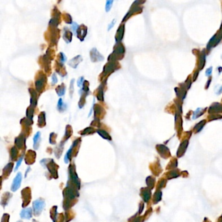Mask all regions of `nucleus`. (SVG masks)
<instances>
[{
  "label": "nucleus",
  "mask_w": 222,
  "mask_h": 222,
  "mask_svg": "<svg viewBox=\"0 0 222 222\" xmlns=\"http://www.w3.org/2000/svg\"><path fill=\"white\" fill-rule=\"evenodd\" d=\"M124 52H125V49L123 45L121 43L115 45V48L113 53L108 57V61H116L118 59H121L123 57Z\"/></svg>",
  "instance_id": "obj_1"
},
{
  "label": "nucleus",
  "mask_w": 222,
  "mask_h": 222,
  "mask_svg": "<svg viewBox=\"0 0 222 222\" xmlns=\"http://www.w3.org/2000/svg\"><path fill=\"white\" fill-rule=\"evenodd\" d=\"M45 207V202L43 199H37L33 203V207L34 214L35 216H39L42 212Z\"/></svg>",
  "instance_id": "obj_2"
},
{
  "label": "nucleus",
  "mask_w": 222,
  "mask_h": 222,
  "mask_svg": "<svg viewBox=\"0 0 222 222\" xmlns=\"http://www.w3.org/2000/svg\"><path fill=\"white\" fill-rule=\"evenodd\" d=\"M46 80V76L43 73H40L38 75L37 78L35 81V87H36L37 91L38 92H41L42 89H44L45 85Z\"/></svg>",
  "instance_id": "obj_3"
},
{
  "label": "nucleus",
  "mask_w": 222,
  "mask_h": 222,
  "mask_svg": "<svg viewBox=\"0 0 222 222\" xmlns=\"http://www.w3.org/2000/svg\"><path fill=\"white\" fill-rule=\"evenodd\" d=\"M90 57L92 62H97V61H102L104 59V56L97 50L96 48H93L90 51Z\"/></svg>",
  "instance_id": "obj_4"
},
{
  "label": "nucleus",
  "mask_w": 222,
  "mask_h": 222,
  "mask_svg": "<svg viewBox=\"0 0 222 222\" xmlns=\"http://www.w3.org/2000/svg\"><path fill=\"white\" fill-rule=\"evenodd\" d=\"M115 68H117L118 69V67H117L116 61H110L104 67L102 74H104V76H106V75L111 74L114 70H115Z\"/></svg>",
  "instance_id": "obj_5"
},
{
  "label": "nucleus",
  "mask_w": 222,
  "mask_h": 222,
  "mask_svg": "<svg viewBox=\"0 0 222 222\" xmlns=\"http://www.w3.org/2000/svg\"><path fill=\"white\" fill-rule=\"evenodd\" d=\"M87 33V27L85 25H81L80 26H79L78 29H77V38L81 41H83L85 39V36H86Z\"/></svg>",
  "instance_id": "obj_6"
},
{
  "label": "nucleus",
  "mask_w": 222,
  "mask_h": 222,
  "mask_svg": "<svg viewBox=\"0 0 222 222\" xmlns=\"http://www.w3.org/2000/svg\"><path fill=\"white\" fill-rule=\"evenodd\" d=\"M21 182H22V174L21 173H18L13 181L11 186V190L13 191H15L18 190L20 186Z\"/></svg>",
  "instance_id": "obj_7"
},
{
  "label": "nucleus",
  "mask_w": 222,
  "mask_h": 222,
  "mask_svg": "<svg viewBox=\"0 0 222 222\" xmlns=\"http://www.w3.org/2000/svg\"><path fill=\"white\" fill-rule=\"evenodd\" d=\"M83 58L81 56H77L76 57H74V58L70 59L69 61L68 64L70 67L74 68V69H76L77 67V65L80 63L81 61H82Z\"/></svg>",
  "instance_id": "obj_8"
},
{
  "label": "nucleus",
  "mask_w": 222,
  "mask_h": 222,
  "mask_svg": "<svg viewBox=\"0 0 222 222\" xmlns=\"http://www.w3.org/2000/svg\"><path fill=\"white\" fill-rule=\"evenodd\" d=\"M124 25H121L120 27H119V29H117V31L116 35L115 37V41L117 43H119L123 39V36H124Z\"/></svg>",
  "instance_id": "obj_9"
},
{
  "label": "nucleus",
  "mask_w": 222,
  "mask_h": 222,
  "mask_svg": "<svg viewBox=\"0 0 222 222\" xmlns=\"http://www.w3.org/2000/svg\"><path fill=\"white\" fill-rule=\"evenodd\" d=\"M30 94H31V100H30V103H31V106L33 107H35L37 106V92L33 89H29Z\"/></svg>",
  "instance_id": "obj_10"
},
{
  "label": "nucleus",
  "mask_w": 222,
  "mask_h": 222,
  "mask_svg": "<svg viewBox=\"0 0 222 222\" xmlns=\"http://www.w3.org/2000/svg\"><path fill=\"white\" fill-rule=\"evenodd\" d=\"M32 216V209L31 208H27L23 209L20 212V217L23 219L29 220Z\"/></svg>",
  "instance_id": "obj_11"
},
{
  "label": "nucleus",
  "mask_w": 222,
  "mask_h": 222,
  "mask_svg": "<svg viewBox=\"0 0 222 222\" xmlns=\"http://www.w3.org/2000/svg\"><path fill=\"white\" fill-rule=\"evenodd\" d=\"M72 37H73V33L67 27H65L63 31V37L65 41L67 43H70L72 40Z\"/></svg>",
  "instance_id": "obj_12"
},
{
  "label": "nucleus",
  "mask_w": 222,
  "mask_h": 222,
  "mask_svg": "<svg viewBox=\"0 0 222 222\" xmlns=\"http://www.w3.org/2000/svg\"><path fill=\"white\" fill-rule=\"evenodd\" d=\"M25 142H26V137L23 135H20L19 137L15 139V144L16 145L17 147L19 148L25 146Z\"/></svg>",
  "instance_id": "obj_13"
},
{
  "label": "nucleus",
  "mask_w": 222,
  "mask_h": 222,
  "mask_svg": "<svg viewBox=\"0 0 222 222\" xmlns=\"http://www.w3.org/2000/svg\"><path fill=\"white\" fill-rule=\"evenodd\" d=\"M38 125L39 127H43L46 125V115L45 112H41L39 115L38 119Z\"/></svg>",
  "instance_id": "obj_14"
},
{
  "label": "nucleus",
  "mask_w": 222,
  "mask_h": 222,
  "mask_svg": "<svg viewBox=\"0 0 222 222\" xmlns=\"http://www.w3.org/2000/svg\"><path fill=\"white\" fill-rule=\"evenodd\" d=\"M40 132H37L36 134L33 137V141H34V148L35 149H37L39 146V143H40Z\"/></svg>",
  "instance_id": "obj_15"
},
{
  "label": "nucleus",
  "mask_w": 222,
  "mask_h": 222,
  "mask_svg": "<svg viewBox=\"0 0 222 222\" xmlns=\"http://www.w3.org/2000/svg\"><path fill=\"white\" fill-rule=\"evenodd\" d=\"M97 133H98V134L101 136V137H103V138L105 139V140H111V136H110V134H109L106 131L104 130H97Z\"/></svg>",
  "instance_id": "obj_16"
},
{
  "label": "nucleus",
  "mask_w": 222,
  "mask_h": 222,
  "mask_svg": "<svg viewBox=\"0 0 222 222\" xmlns=\"http://www.w3.org/2000/svg\"><path fill=\"white\" fill-rule=\"evenodd\" d=\"M66 91V89H65V85L63 83H62L61 85H59L57 88H56V92H57V94L59 97L64 95Z\"/></svg>",
  "instance_id": "obj_17"
},
{
  "label": "nucleus",
  "mask_w": 222,
  "mask_h": 222,
  "mask_svg": "<svg viewBox=\"0 0 222 222\" xmlns=\"http://www.w3.org/2000/svg\"><path fill=\"white\" fill-rule=\"evenodd\" d=\"M97 98L98 100L103 101L104 100V90H103V85L101 84L98 88V94H97Z\"/></svg>",
  "instance_id": "obj_18"
},
{
  "label": "nucleus",
  "mask_w": 222,
  "mask_h": 222,
  "mask_svg": "<svg viewBox=\"0 0 222 222\" xmlns=\"http://www.w3.org/2000/svg\"><path fill=\"white\" fill-rule=\"evenodd\" d=\"M33 112H34V107L32 106H30L27 108V111H26V115H27V119H29L32 122L33 121Z\"/></svg>",
  "instance_id": "obj_19"
},
{
  "label": "nucleus",
  "mask_w": 222,
  "mask_h": 222,
  "mask_svg": "<svg viewBox=\"0 0 222 222\" xmlns=\"http://www.w3.org/2000/svg\"><path fill=\"white\" fill-rule=\"evenodd\" d=\"M57 110H58L59 111H61V112H62V111H63L64 110H66L67 106L66 104H64L63 100L61 99V98H59V99L58 102H57Z\"/></svg>",
  "instance_id": "obj_20"
},
{
  "label": "nucleus",
  "mask_w": 222,
  "mask_h": 222,
  "mask_svg": "<svg viewBox=\"0 0 222 222\" xmlns=\"http://www.w3.org/2000/svg\"><path fill=\"white\" fill-rule=\"evenodd\" d=\"M66 60H67L66 56H65L63 53H62V52L59 53V63H58L59 65L60 66L63 67V66L64 63H65V62L66 61Z\"/></svg>",
  "instance_id": "obj_21"
},
{
  "label": "nucleus",
  "mask_w": 222,
  "mask_h": 222,
  "mask_svg": "<svg viewBox=\"0 0 222 222\" xmlns=\"http://www.w3.org/2000/svg\"><path fill=\"white\" fill-rule=\"evenodd\" d=\"M94 117H95V119H97V117H99V115H101L102 112V107L101 106H98V105H96L94 107Z\"/></svg>",
  "instance_id": "obj_22"
},
{
  "label": "nucleus",
  "mask_w": 222,
  "mask_h": 222,
  "mask_svg": "<svg viewBox=\"0 0 222 222\" xmlns=\"http://www.w3.org/2000/svg\"><path fill=\"white\" fill-rule=\"evenodd\" d=\"M72 134V128L70 126L68 125L67 126L66 128V132H65V137H66V140L69 139L70 137Z\"/></svg>",
  "instance_id": "obj_23"
},
{
  "label": "nucleus",
  "mask_w": 222,
  "mask_h": 222,
  "mask_svg": "<svg viewBox=\"0 0 222 222\" xmlns=\"http://www.w3.org/2000/svg\"><path fill=\"white\" fill-rule=\"evenodd\" d=\"M94 132V128H92V127H88V128H85L84 130H83L81 134L82 135H85V134H90Z\"/></svg>",
  "instance_id": "obj_24"
},
{
  "label": "nucleus",
  "mask_w": 222,
  "mask_h": 222,
  "mask_svg": "<svg viewBox=\"0 0 222 222\" xmlns=\"http://www.w3.org/2000/svg\"><path fill=\"white\" fill-rule=\"evenodd\" d=\"M113 3V1H106V7H105V9H106V12H109L111 9V8L112 7V4Z\"/></svg>",
  "instance_id": "obj_25"
},
{
  "label": "nucleus",
  "mask_w": 222,
  "mask_h": 222,
  "mask_svg": "<svg viewBox=\"0 0 222 222\" xmlns=\"http://www.w3.org/2000/svg\"><path fill=\"white\" fill-rule=\"evenodd\" d=\"M64 20H65L66 23H73V22H72V18L69 14H65V15H64Z\"/></svg>",
  "instance_id": "obj_26"
},
{
  "label": "nucleus",
  "mask_w": 222,
  "mask_h": 222,
  "mask_svg": "<svg viewBox=\"0 0 222 222\" xmlns=\"http://www.w3.org/2000/svg\"><path fill=\"white\" fill-rule=\"evenodd\" d=\"M83 83H84V77H83V76L79 77L78 80H77V86H78L79 87H81L83 86Z\"/></svg>",
  "instance_id": "obj_27"
},
{
  "label": "nucleus",
  "mask_w": 222,
  "mask_h": 222,
  "mask_svg": "<svg viewBox=\"0 0 222 222\" xmlns=\"http://www.w3.org/2000/svg\"><path fill=\"white\" fill-rule=\"evenodd\" d=\"M17 155V150L15 147H13L11 149V158L13 160H14Z\"/></svg>",
  "instance_id": "obj_28"
},
{
  "label": "nucleus",
  "mask_w": 222,
  "mask_h": 222,
  "mask_svg": "<svg viewBox=\"0 0 222 222\" xmlns=\"http://www.w3.org/2000/svg\"><path fill=\"white\" fill-rule=\"evenodd\" d=\"M74 79L72 80L71 81H70V97H72V95H73V92H74Z\"/></svg>",
  "instance_id": "obj_29"
},
{
  "label": "nucleus",
  "mask_w": 222,
  "mask_h": 222,
  "mask_svg": "<svg viewBox=\"0 0 222 222\" xmlns=\"http://www.w3.org/2000/svg\"><path fill=\"white\" fill-rule=\"evenodd\" d=\"M79 26L77 25V23H76V22H73V23H72V26H71V28L72 29H73V32L76 33V31H77V29H78Z\"/></svg>",
  "instance_id": "obj_30"
},
{
  "label": "nucleus",
  "mask_w": 222,
  "mask_h": 222,
  "mask_svg": "<svg viewBox=\"0 0 222 222\" xmlns=\"http://www.w3.org/2000/svg\"><path fill=\"white\" fill-rule=\"evenodd\" d=\"M116 23V20L115 19H113L112 20V22H111V23H110V24H109V26H108V28H107V30H108V31H110V30H111V29L113 28V26H114V25H115V23Z\"/></svg>",
  "instance_id": "obj_31"
},
{
  "label": "nucleus",
  "mask_w": 222,
  "mask_h": 222,
  "mask_svg": "<svg viewBox=\"0 0 222 222\" xmlns=\"http://www.w3.org/2000/svg\"><path fill=\"white\" fill-rule=\"evenodd\" d=\"M52 83H53V84H56V83L57 82V76H56V74H53L52 76Z\"/></svg>",
  "instance_id": "obj_32"
},
{
  "label": "nucleus",
  "mask_w": 222,
  "mask_h": 222,
  "mask_svg": "<svg viewBox=\"0 0 222 222\" xmlns=\"http://www.w3.org/2000/svg\"><path fill=\"white\" fill-rule=\"evenodd\" d=\"M22 158H20V160H18V162H17L16 165V167H15V171L17 170V169H18V168L19 167L20 165V164H21V163H22Z\"/></svg>",
  "instance_id": "obj_33"
},
{
  "label": "nucleus",
  "mask_w": 222,
  "mask_h": 222,
  "mask_svg": "<svg viewBox=\"0 0 222 222\" xmlns=\"http://www.w3.org/2000/svg\"><path fill=\"white\" fill-rule=\"evenodd\" d=\"M18 222H21V221H18Z\"/></svg>",
  "instance_id": "obj_34"
}]
</instances>
